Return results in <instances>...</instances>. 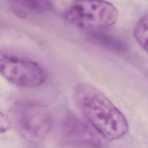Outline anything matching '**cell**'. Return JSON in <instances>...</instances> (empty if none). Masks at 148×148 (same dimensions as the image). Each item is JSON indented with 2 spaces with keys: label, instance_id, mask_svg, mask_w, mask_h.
I'll list each match as a JSON object with an SVG mask.
<instances>
[{
  "label": "cell",
  "instance_id": "obj_1",
  "mask_svg": "<svg viewBox=\"0 0 148 148\" xmlns=\"http://www.w3.org/2000/svg\"><path fill=\"white\" fill-rule=\"evenodd\" d=\"M75 97L86 121L103 138L116 140L127 133L128 124L124 114L101 91L82 83L76 87Z\"/></svg>",
  "mask_w": 148,
  "mask_h": 148
},
{
  "label": "cell",
  "instance_id": "obj_2",
  "mask_svg": "<svg viewBox=\"0 0 148 148\" xmlns=\"http://www.w3.org/2000/svg\"><path fill=\"white\" fill-rule=\"evenodd\" d=\"M13 116L20 135L31 143L42 142L49 134L53 125L49 109L36 101L24 100L16 103Z\"/></svg>",
  "mask_w": 148,
  "mask_h": 148
},
{
  "label": "cell",
  "instance_id": "obj_3",
  "mask_svg": "<svg viewBox=\"0 0 148 148\" xmlns=\"http://www.w3.org/2000/svg\"><path fill=\"white\" fill-rule=\"evenodd\" d=\"M119 11L106 1H73L63 13L64 18L77 27L99 30L112 27L119 18Z\"/></svg>",
  "mask_w": 148,
  "mask_h": 148
},
{
  "label": "cell",
  "instance_id": "obj_4",
  "mask_svg": "<svg viewBox=\"0 0 148 148\" xmlns=\"http://www.w3.org/2000/svg\"><path fill=\"white\" fill-rule=\"evenodd\" d=\"M0 71L9 82L23 88L38 87L47 79L45 69L38 62L6 53L1 54Z\"/></svg>",
  "mask_w": 148,
  "mask_h": 148
},
{
  "label": "cell",
  "instance_id": "obj_5",
  "mask_svg": "<svg viewBox=\"0 0 148 148\" xmlns=\"http://www.w3.org/2000/svg\"><path fill=\"white\" fill-rule=\"evenodd\" d=\"M63 130L68 140L73 143L96 145L102 138L87 122L73 114H69L64 121Z\"/></svg>",
  "mask_w": 148,
  "mask_h": 148
},
{
  "label": "cell",
  "instance_id": "obj_6",
  "mask_svg": "<svg viewBox=\"0 0 148 148\" xmlns=\"http://www.w3.org/2000/svg\"><path fill=\"white\" fill-rule=\"evenodd\" d=\"M9 4L13 13L21 17L48 13L53 8L51 1L43 0L12 1Z\"/></svg>",
  "mask_w": 148,
  "mask_h": 148
},
{
  "label": "cell",
  "instance_id": "obj_7",
  "mask_svg": "<svg viewBox=\"0 0 148 148\" xmlns=\"http://www.w3.org/2000/svg\"><path fill=\"white\" fill-rule=\"evenodd\" d=\"M147 15L142 16L135 23L133 35L137 43L146 51H147Z\"/></svg>",
  "mask_w": 148,
  "mask_h": 148
},
{
  "label": "cell",
  "instance_id": "obj_8",
  "mask_svg": "<svg viewBox=\"0 0 148 148\" xmlns=\"http://www.w3.org/2000/svg\"><path fill=\"white\" fill-rule=\"evenodd\" d=\"M90 37L94 42L116 51H124L126 48V45L123 41L110 35L95 33Z\"/></svg>",
  "mask_w": 148,
  "mask_h": 148
},
{
  "label": "cell",
  "instance_id": "obj_9",
  "mask_svg": "<svg viewBox=\"0 0 148 148\" xmlns=\"http://www.w3.org/2000/svg\"><path fill=\"white\" fill-rule=\"evenodd\" d=\"M1 133L3 134L8 131L11 125V121L9 117L1 112Z\"/></svg>",
  "mask_w": 148,
  "mask_h": 148
}]
</instances>
